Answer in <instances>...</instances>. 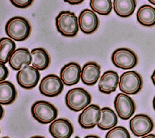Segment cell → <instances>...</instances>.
Instances as JSON below:
<instances>
[{
    "label": "cell",
    "instance_id": "cell-1",
    "mask_svg": "<svg viewBox=\"0 0 155 138\" xmlns=\"http://www.w3.org/2000/svg\"><path fill=\"white\" fill-rule=\"evenodd\" d=\"M6 34L16 41H23L30 34L31 25L25 18L14 16L10 18L5 27Z\"/></svg>",
    "mask_w": 155,
    "mask_h": 138
},
{
    "label": "cell",
    "instance_id": "cell-2",
    "mask_svg": "<svg viewBox=\"0 0 155 138\" xmlns=\"http://www.w3.org/2000/svg\"><path fill=\"white\" fill-rule=\"evenodd\" d=\"M56 27L58 32L65 37H73L79 31L78 17L70 11L61 12L55 19Z\"/></svg>",
    "mask_w": 155,
    "mask_h": 138
},
{
    "label": "cell",
    "instance_id": "cell-3",
    "mask_svg": "<svg viewBox=\"0 0 155 138\" xmlns=\"http://www.w3.org/2000/svg\"><path fill=\"white\" fill-rule=\"evenodd\" d=\"M90 94L82 88H74L70 89L65 94V102L67 107L71 110L78 112L91 103Z\"/></svg>",
    "mask_w": 155,
    "mask_h": 138
},
{
    "label": "cell",
    "instance_id": "cell-4",
    "mask_svg": "<svg viewBox=\"0 0 155 138\" xmlns=\"http://www.w3.org/2000/svg\"><path fill=\"white\" fill-rule=\"evenodd\" d=\"M31 113L39 123L47 124L56 119L58 111L52 104L45 100H38L32 105Z\"/></svg>",
    "mask_w": 155,
    "mask_h": 138
},
{
    "label": "cell",
    "instance_id": "cell-5",
    "mask_svg": "<svg viewBox=\"0 0 155 138\" xmlns=\"http://www.w3.org/2000/svg\"><path fill=\"white\" fill-rule=\"evenodd\" d=\"M142 86V78L136 71H125L120 77L119 82V90L125 94H136L141 90Z\"/></svg>",
    "mask_w": 155,
    "mask_h": 138
},
{
    "label": "cell",
    "instance_id": "cell-6",
    "mask_svg": "<svg viewBox=\"0 0 155 138\" xmlns=\"http://www.w3.org/2000/svg\"><path fill=\"white\" fill-rule=\"evenodd\" d=\"M111 61L114 66L123 70L134 68L138 62L137 56L131 50L122 47L115 50L111 54Z\"/></svg>",
    "mask_w": 155,
    "mask_h": 138
},
{
    "label": "cell",
    "instance_id": "cell-7",
    "mask_svg": "<svg viewBox=\"0 0 155 138\" xmlns=\"http://www.w3.org/2000/svg\"><path fill=\"white\" fill-rule=\"evenodd\" d=\"M63 89V82L58 76L54 74H50L44 77L39 85L40 93L42 95L50 97L59 95Z\"/></svg>",
    "mask_w": 155,
    "mask_h": 138
},
{
    "label": "cell",
    "instance_id": "cell-8",
    "mask_svg": "<svg viewBox=\"0 0 155 138\" xmlns=\"http://www.w3.org/2000/svg\"><path fill=\"white\" fill-rule=\"evenodd\" d=\"M114 106L118 116L123 120L131 118L136 110V105L133 99L124 93L116 95L114 100Z\"/></svg>",
    "mask_w": 155,
    "mask_h": 138
},
{
    "label": "cell",
    "instance_id": "cell-9",
    "mask_svg": "<svg viewBox=\"0 0 155 138\" xmlns=\"http://www.w3.org/2000/svg\"><path fill=\"white\" fill-rule=\"evenodd\" d=\"M129 125L131 131L135 136L143 137L153 131L154 122L148 115L138 114L131 119Z\"/></svg>",
    "mask_w": 155,
    "mask_h": 138
},
{
    "label": "cell",
    "instance_id": "cell-10",
    "mask_svg": "<svg viewBox=\"0 0 155 138\" xmlns=\"http://www.w3.org/2000/svg\"><path fill=\"white\" fill-rule=\"evenodd\" d=\"M18 84L23 88L30 90L36 86L39 79V70L33 66L25 65L16 74Z\"/></svg>",
    "mask_w": 155,
    "mask_h": 138
},
{
    "label": "cell",
    "instance_id": "cell-11",
    "mask_svg": "<svg viewBox=\"0 0 155 138\" xmlns=\"http://www.w3.org/2000/svg\"><path fill=\"white\" fill-rule=\"evenodd\" d=\"M101 117V109L96 104H90L85 108L78 117V123L84 129L93 128Z\"/></svg>",
    "mask_w": 155,
    "mask_h": 138
},
{
    "label": "cell",
    "instance_id": "cell-12",
    "mask_svg": "<svg viewBox=\"0 0 155 138\" xmlns=\"http://www.w3.org/2000/svg\"><path fill=\"white\" fill-rule=\"evenodd\" d=\"M78 22L79 28L85 34H91L96 31L99 24L97 15L92 10L88 8L80 13Z\"/></svg>",
    "mask_w": 155,
    "mask_h": 138
},
{
    "label": "cell",
    "instance_id": "cell-13",
    "mask_svg": "<svg viewBox=\"0 0 155 138\" xmlns=\"http://www.w3.org/2000/svg\"><path fill=\"white\" fill-rule=\"evenodd\" d=\"M48 131L53 138H70L74 132L71 123L65 118H59L53 121Z\"/></svg>",
    "mask_w": 155,
    "mask_h": 138
},
{
    "label": "cell",
    "instance_id": "cell-14",
    "mask_svg": "<svg viewBox=\"0 0 155 138\" xmlns=\"http://www.w3.org/2000/svg\"><path fill=\"white\" fill-rule=\"evenodd\" d=\"M81 68L79 64L74 62L65 64L60 71V78L64 84L71 86L78 84L81 76Z\"/></svg>",
    "mask_w": 155,
    "mask_h": 138
},
{
    "label": "cell",
    "instance_id": "cell-15",
    "mask_svg": "<svg viewBox=\"0 0 155 138\" xmlns=\"http://www.w3.org/2000/svg\"><path fill=\"white\" fill-rule=\"evenodd\" d=\"M119 82V77L117 73L113 70H107L99 79V91L102 93L109 94L116 91Z\"/></svg>",
    "mask_w": 155,
    "mask_h": 138
},
{
    "label": "cell",
    "instance_id": "cell-16",
    "mask_svg": "<svg viewBox=\"0 0 155 138\" xmlns=\"http://www.w3.org/2000/svg\"><path fill=\"white\" fill-rule=\"evenodd\" d=\"M32 62L31 53L27 48L16 49L10 55L8 64L14 70H19L23 66L29 65Z\"/></svg>",
    "mask_w": 155,
    "mask_h": 138
},
{
    "label": "cell",
    "instance_id": "cell-17",
    "mask_svg": "<svg viewBox=\"0 0 155 138\" xmlns=\"http://www.w3.org/2000/svg\"><path fill=\"white\" fill-rule=\"evenodd\" d=\"M101 74V66L95 62L85 63L81 70V80L87 85H94L97 82Z\"/></svg>",
    "mask_w": 155,
    "mask_h": 138
},
{
    "label": "cell",
    "instance_id": "cell-18",
    "mask_svg": "<svg viewBox=\"0 0 155 138\" xmlns=\"http://www.w3.org/2000/svg\"><path fill=\"white\" fill-rule=\"evenodd\" d=\"M136 18L138 22L143 26L155 25V8L148 4L140 6L137 12Z\"/></svg>",
    "mask_w": 155,
    "mask_h": 138
},
{
    "label": "cell",
    "instance_id": "cell-19",
    "mask_svg": "<svg viewBox=\"0 0 155 138\" xmlns=\"http://www.w3.org/2000/svg\"><path fill=\"white\" fill-rule=\"evenodd\" d=\"M32 66L38 70H44L50 65V58L47 51L42 47L35 48L31 51Z\"/></svg>",
    "mask_w": 155,
    "mask_h": 138
},
{
    "label": "cell",
    "instance_id": "cell-20",
    "mask_svg": "<svg viewBox=\"0 0 155 138\" xmlns=\"http://www.w3.org/2000/svg\"><path fill=\"white\" fill-rule=\"evenodd\" d=\"M17 95L15 85L10 81L0 82V103L1 105H10L13 103Z\"/></svg>",
    "mask_w": 155,
    "mask_h": 138
},
{
    "label": "cell",
    "instance_id": "cell-21",
    "mask_svg": "<svg viewBox=\"0 0 155 138\" xmlns=\"http://www.w3.org/2000/svg\"><path fill=\"white\" fill-rule=\"evenodd\" d=\"M114 12L120 17L130 16L136 7V0H113V3Z\"/></svg>",
    "mask_w": 155,
    "mask_h": 138
},
{
    "label": "cell",
    "instance_id": "cell-22",
    "mask_svg": "<svg viewBox=\"0 0 155 138\" xmlns=\"http://www.w3.org/2000/svg\"><path fill=\"white\" fill-rule=\"evenodd\" d=\"M117 117L112 109L104 107L101 109V117L97 123V127L102 130H108L116 126Z\"/></svg>",
    "mask_w": 155,
    "mask_h": 138
},
{
    "label": "cell",
    "instance_id": "cell-23",
    "mask_svg": "<svg viewBox=\"0 0 155 138\" xmlns=\"http://www.w3.org/2000/svg\"><path fill=\"white\" fill-rule=\"evenodd\" d=\"M0 46V62L5 64L8 62L10 55L15 50L16 44L11 38L5 37L1 39Z\"/></svg>",
    "mask_w": 155,
    "mask_h": 138
},
{
    "label": "cell",
    "instance_id": "cell-24",
    "mask_svg": "<svg viewBox=\"0 0 155 138\" xmlns=\"http://www.w3.org/2000/svg\"><path fill=\"white\" fill-rule=\"evenodd\" d=\"M111 0H90V6L92 10L101 15H109L113 8Z\"/></svg>",
    "mask_w": 155,
    "mask_h": 138
},
{
    "label": "cell",
    "instance_id": "cell-25",
    "mask_svg": "<svg viewBox=\"0 0 155 138\" xmlns=\"http://www.w3.org/2000/svg\"><path fill=\"white\" fill-rule=\"evenodd\" d=\"M105 138H131V137L127 128L122 126H116L106 133Z\"/></svg>",
    "mask_w": 155,
    "mask_h": 138
},
{
    "label": "cell",
    "instance_id": "cell-26",
    "mask_svg": "<svg viewBox=\"0 0 155 138\" xmlns=\"http://www.w3.org/2000/svg\"><path fill=\"white\" fill-rule=\"evenodd\" d=\"M34 0H10V2L15 7L19 8H24L29 7Z\"/></svg>",
    "mask_w": 155,
    "mask_h": 138
},
{
    "label": "cell",
    "instance_id": "cell-27",
    "mask_svg": "<svg viewBox=\"0 0 155 138\" xmlns=\"http://www.w3.org/2000/svg\"><path fill=\"white\" fill-rule=\"evenodd\" d=\"M8 70L4 64L0 63V81H4L8 77Z\"/></svg>",
    "mask_w": 155,
    "mask_h": 138
},
{
    "label": "cell",
    "instance_id": "cell-28",
    "mask_svg": "<svg viewBox=\"0 0 155 138\" xmlns=\"http://www.w3.org/2000/svg\"><path fill=\"white\" fill-rule=\"evenodd\" d=\"M64 1L71 5H77L82 3L84 0H64Z\"/></svg>",
    "mask_w": 155,
    "mask_h": 138
},
{
    "label": "cell",
    "instance_id": "cell-29",
    "mask_svg": "<svg viewBox=\"0 0 155 138\" xmlns=\"http://www.w3.org/2000/svg\"><path fill=\"white\" fill-rule=\"evenodd\" d=\"M142 138H155V134H149L146 136L142 137Z\"/></svg>",
    "mask_w": 155,
    "mask_h": 138
},
{
    "label": "cell",
    "instance_id": "cell-30",
    "mask_svg": "<svg viewBox=\"0 0 155 138\" xmlns=\"http://www.w3.org/2000/svg\"><path fill=\"white\" fill-rule=\"evenodd\" d=\"M151 80H152L153 84L155 86V70H154V71H153V74L151 76Z\"/></svg>",
    "mask_w": 155,
    "mask_h": 138
},
{
    "label": "cell",
    "instance_id": "cell-31",
    "mask_svg": "<svg viewBox=\"0 0 155 138\" xmlns=\"http://www.w3.org/2000/svg\"><path fill=\"white\" fill-rule=\"evenodd\" d=\"M84 138H100L96 135H87Z\"/></svg>",
    "mask_w": 155,
    "mask_h": 138
},
{
    "label": "cell",
    "instance_id": "cell-32",
    "mask_svg": "<svg viewBox=\"0 0 155 138\" xmlns=\"http://www.w3.org/2000/svg\"><path fill=\"white\" fill-rule=\"evenodd\" d=\"M30 138H45V137H44V136H34L31 137Z\"/></svg>",
    "mask_w": 155,
    "mask_h": 138
},
{
    "label": "cell",
    "instance_id": "cell-33",
    "mask_svg": "<svg viewBox=\"0 0 155 138\" xmlns=\"http://www.w3.org/2000/svg\"><path fill=\"white\" fill-rule=\"evenodd\" d=\"M153 108H154V110L155 111V96H154V98L153 99Z\"/></svg>",
    "mask_w": 155,
    "mask_h": 138
},
{
    "label": "cell",
    "instance_id": "cell-34",
    "mask_svg": "<svg viewBox=\"0 0 155 138\" xmlns=\"http://www.w3.org/2000/svg\"><path fill=\"white\" fill-rule=\"evenodd\" d=\"M151 4H153V5H155V0H148Z\"/></svg>",
    "mask_w": 155,
    "mask_h": 138
},
{
    "label": "cell",
    "instance_id": "cell-35",
    "mask_svg": "<svg viewBox=\"0 0 155 138\" xmlns=\"http://www.w3.org/2000/svg\"><path fill=\"white\" fill-rule=\"evenodd\" d=\"M1 110H2V116H1V119H2V117H3V114H4V113H3V110H3L2 107H1Z\"/></svg>",
    "mask_w": 155,
    "mask_h": 138
},
{
    "label": "cell",
    "instance_id": "cell-36",
    "mask_svg": "<svg viewBox=\"0 0 155 138\" xmlns=\"http://www.w3.org/2000/svg\"><path fill=\"white\" fill-rule=\"evenodd\" d=\"M1 138H9L8 137H1Z\"/></svg>",
    "mask_w": 155,
    "mask_h": 138
},
{
    "label": "cell",
    "instance_id": "cell-37",
    "mask_svg": "<svg viewBox=\"0 0 155 138\" xmlns=\"http://www.w3.org/2000/svg\"><path fill=\"white\" fill-rule=\"evenodd\" d=\"M74 138H80L79 136H76Z\"/></svg>",
    "mask_w": 155,
    "mask_h": 138
}]
</instances>
